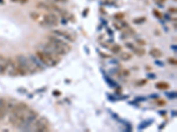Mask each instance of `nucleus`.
Here are the masks:
<instances>
[{
	"label": "nucleus",
	"instance_id": "obj_1",
	"mask_svg": "<svg viewBox=\"0 0 177 132\" xmlns=\"http://www.w3.org/2000/svg\"><path fill=\"white\" fill-rule=\"evenodd\" d=\"M36 56L43 63V65L47 66V67H54L60 62V56L46 49L36 51Z\"/></svg>",
	"mask_w": 177,
	"mask_h": 132
},
{
	"label": "nucleus",
	"instance_id": "obj_2",
	"mask_svg": "<svg viewBox=\"0 0 177 132\" xmlns=\"http://www.w3.org/2000/svg\"><path fill=\"white\" fill-rule=\"evenodd\" d=\"M16 61L19 63V65L23 69L27 74H34L37 72L38 71L36 70V66L32 63L29 57H27L26 56L20 54L16 56Z\"/></svg>",
	"mask_w": 177,
	"mask_h": 132
},
{
	"label": "nucleus",
	"instance_id": "obj_3",
	"mask_svg": "<svg viewBox=\"0 0 177 132\" xmlns=\"http://www.w3.org/2000/svg\"><path fill=\"white\" fill-rule=\"evenodd\" d=\"M28 108H29V106L26 102H17V104L12 108V110L10 111L11 114L9 116V122L12 124L13 127L15 124L17 119L23 114Z\"/></svg>",
	"mask_w": 177,
	"mask_h": 132
},
{
	"label": "nucleus",
	"instance_id": "obj_4",
	"mask_svg": "<svg viewBox=\"0 0 177 132\" xmlns=\"http://www.w3.org/2000/svg\"><path fill=\"white\" fill-rule=\"evenodd\" d=\"M31 129L38 132H46L50 130V122L45 116H40L31 125Z\"/></svg>",
	"mask_w": 177,
	"mask_h": 132
},
{
	"label": "nucleus",
	"instance_id": "obj_5",
	"mask_svg": "<svg viewBox=\"0 0 177 132\" xmlns=\"http://www.w3.org/2000/svg\"><path fill=\"white\" fill-rule=\"evenodd\" d=\"M39 116V114L37 111H36L35 109H29L28 108L25 111V117H24V122L22 125L21 129L28 130L30 129L31 125L34 123V122L37 119Z\"/></svg>",
	"mask_w": 177,
	"mask_h": 132
},
{
	"label": "nucleus",
	"instance_id": "obj_6",
	"mask_svg": "<svg viewBox=\"0 0 177 132\" xmlns=\"http://www.w3.org/2000/svg\"><path fill=\"white\" fill-rule=\"evenodd\" d=\"M59 22V17L53 12H49L43 16V19L39 23L43 27H57Z\"/></svg>",
	"mask_w": 177,
	"mask_h": 132
},
{
	"label": "nucleus",
	"instance_id": "obj_7",
	"mask_svg": "<svg viewBox=\"0 0 177 132\" xmlns=\"http://www.w3.org/2000/svg\"><path fill=\"white\" fill-rule=\"evenodd\" d=\"M47 38H48V41H50V42L53 43L54 45H56V46L63 49L64 50H66L68 53H69L71 51V50H72L71 46L66 41L61 40L59 36L57 37L55 35H48Z\"/></svg>",
	"mask_w": 177,
	"mask_h": 132
},
{
	"label": "nucleus",
	"instance_id": "obj_8",
	"mask_svg": "<svg viewBox=\"0 0 177 132\" xmlns=\"http://www.w3.org/2000/svg\"><path fill=\"white\" fill-rule=\"evenodd\" d=\"M52 33L53 34L59 36V37L64 38L65 40L68 41H70V42H74V41H75V38L70 33L66 32V31H63V30H53Z\"/></svg>",
	"mask_w": 177,
	"mask_h": 132
},
{
	"label": "nucleus",
	"instance_id": "obj_9",
	"mask_svg": "<svg viewBox=\"0 0 177 132\" xmlns=\"http://www.w3.org/2000/svg\"><path fill=\"white\" fill-rule=\"evenodd\" d=\"M8 57L4 55H0V74H5L6 72Z\"/></svg>",
	"mask_w": 177,
	"mask_h": 132
},
{
	"label": "nucleus",
	"instance_id": "obj_10",
	"mask_svg": "<svg viewBox=\"0 0 177 132\" xmlns=\"http://www.w3.org/2000/svg\"><path fill=\"white\" fill-rule=\"evenodd\" d=\"M29 58L30 60L32 61V63H34V65L36 66V68L38 72H41L43 70V63L38 60V58L36 56H33V55H30L29 56Z\"/></svg>",
	"mask_w": 177,
	"mask_h": 132
},
{
	"label": "nucleus",
	"instance_id": "obj_11",
	"mask_svg": "<svg viewBox=\"0 0 177 132\" xmlns=\"http://www.w3.org/2000/svg\"><path fill=\"white\" fill-rule=\"evenodd\" d=\"M36 7L42 10H45L48 12H52V4H47L44 2H40L36 4Z\"/></svg>",
	"mask_w": 177,
	"mask_h": 132
},
{
	"label": "nucleus",
	"instance_id": "obj_12",
	"mask_svg": "<svg viewBox=\"0 0 177 132\" xmlns=\"http://www.w3.org/2000/svg\"><path fill=\"white\" fill-rule=\"evenodd\" d=\"M150 55L154 58H160L163 56V53L159 49H151L150 50Z\"/></svg>",
	"mask_w": 177,
	"mask_h": 132
},
{
	"label": "nucleus",
	"instance_id": "obj_13",
	"mask_svg": "<svg viewBox=\"0 0 177 132\" xmlns=\"http://www.w3.org/2000/svg\"><path fill=\"white\" fill-rule=\"evenodd\" d=\"M155 86H156L158 89H160V90H167V89H169L170 85L164 82V81H161V82L157 83L156 85H155Z\"/></svg>",
	"mask_w": 177,
	"mask_h": 132
},
{
	"label": "nucleus",
	"instance_id": "obj_14",
	"mask_svg": "<svg viewBox=\"0 0 177 132\" xmlns=\"http://www.w3.org/2000/svg\"><path fill=\"white\" fill-rule=\"evenodd\" d=\"M8 113H9V110L6 108L5 103H4V105L2 106V107L0 108V121H2Z\"/></svg>",
	"mask_w": 177,
	"mask_h": 132
},
{
	"label": "nucleus",
	"instance_id": "obj_15",
	"mask_svg": "<svg viewBox=\"0 0 177 132\" xmlns=\"http://www.w3.org/2000/svg\"><path fill=\"white\" fill-rule=\"evenodd\" d=\"M120 58H121V60H122V61L128 62V61H129V60L132 58V54H130V53H128V52H122V53L120 55Z\"/></svg>",
	"mask_w": 177,
	"mask_h": 132
},
{
	"label": "nucleus",
	"instance_id": "obj_16",
	"mask_svg": "<svg viewBox=\"0 0 177 132\" xmlns=\"http://www.w3.org/2000/svg\"><path fill=\"white\" fill-rule=\"evenodd\" d=\"M132 51L134 52V54H136L137 56H144L145 53H146L145 50L143 49V48H135Z\"/></svg>",
	"mask_w": 177,
	"mask_h": 132
},
{
	"label": "nucleus",
	"instance_id": "obj_17",
	"mask_svg": "<svg viewBox=\"0 0 177 132\" xmlns=\"http://www.w3.org/2000/svg\"><path fill=\"white\" fill-rule=\"evenodd\" d=\"M111 51H112L114 54H119L121 51V47L119 44H115L113 47H111Z\"/></svg>",
	"mask_w": 177,
	"mask_h": 132
},
{
	"label": "nucleus",
	"instance_id": "obj_18",
	"mask_svg": "<svg viewBox=\"0 0 177 132\" xmlns=\"http://www.w3.org/2000/svg\"><path fill=\"white\" fill-rule=\"evenodd\" d=\"M30 17H31V19H33L34 20H36V21H39V19H40V14L38 13V12H30Z\"/></svg>",
	"mask_w": 177,
	"mask_h": 132
},
{
	"label": "nucleus",
	"instance_id": "obj_19",
	"mask_svg": "<svg viewBox=\"0 0 177 132\" xmlns=\"http://www.w3.org/2000/svg\"><path fill=\"white\" fill-rule=\"evenodd\" d=\"M136 34V31L133 29V28H128L127 31H125L124 32V34H127V35H128V36H130V35H134Z\"/></svg>",
	"mask_w": 177,
	"mask_h": 132
},
{
	"label": "nucleus",
	"instance_id": "obj_20",
	"mask_svg": "<svg viewBox=\"0 0 177 132\" xmlns=\"http://www.w3.org/2000/svg\"><path fill=\"white\" fill-rule=\"evenodd\" d=\"M147 83H148L147 79H141V80L137 81V85H138V86H143V85H145Z\"/></svg>",
	"mask_w": 177,
	"mask_h": 132
},
{
	"label": "nucleus",
	"instance_id": "obj_21",
	"mask_svg": "<svg viewBox=\"0 0 177 132\" xmlns=\"http://www.w3.org/2000/svg\"><path fill=\"white\" fill-rule=\"evenodd\" d=\"M125 45H126V47H127L128 49H129V50H134V49L136 48L134 44L131 43V42H126Z\"/></svg>",
	"mask_w": 177,
	"mask_h": 132
},
{
	"label": "nucleus",
	"instance_id": "obj_22",
	"mask_svg": "<svg viewBox=\"0 0 177 132\" xmlns=\"http://www.w3.org/2000/svg\"><path fill=\"white\" fill-rule=\"evenodd\" d=\"M146 20V18H144V17H143V18H139L138 19H135L134 20V22H135V23H143V22L144 21H145Z\"/></svg>",
	"mask_w": 177,
	"mask_h": 132
},
{
	"label": "nucleus",
	"instance_id": "obj_23",
	"mask_svg": "<svg viewBox=\"0 0 177 132\" xmlns=\"http://www.w3.org/2000/svg\"><path fill=\"white\" fill-rule=\"evenodd\" d=\"M168 63H171V64H173V65H176V64H177V61H176V59H175V58H173V57L168 58Z\"/></svg>",
	"mask_w": 177,
	"mask_h": 132
},
{
	"label": "nucleus",
	"instance_id": "obj_24",
	"mask_svg": "<svg viewBox=\"0 0 177 132\" xmlns=\"http://www.w3.org/2000/svg\"><path fill=\"white\" fill-rule=\"evenodd\" d=\"M153 14L156 16L157 18H159V19H161V18H162V14H161L159 11H157V10H154V11H153Z\"/></svg>",
	"mask_w": 177,
	"mask_h": 132
},
{
	"label": "nucleus",
	"instance_id": "obj_25",
	"mask_svg": "<svg viewBox=\"0 0 177 132\" xmlns=\"http://www.w3.org/2000/svg\"><path fill=\"white\" fill-rule=\"evenodd\" d=\"M156 103H157V105L158 106H165L166 104H167V102H166V100H159L158 101H156Z\"/></svg>",
	"mask_w": 177,
	"mask_h": 132
},
{
	"label": "nucleus",
	"instance_id": "obj_26",
	"mask_svg": "<svg viewBox=\"0 0 177 132\" xmlns=\"http://www.w3.org/2000/svg\"><path fill=\"white\" fill-rule=\"evenodd\" d=\"M114 17L116 18V19L121 20V19H124V14H123V13H118V14H115V15H114Z\"/></svg>",
	"mask_w": 177,
	"mask_h": 132
},
{
	"label": "nucleus",
	"instance_id": "obj_27",
	"mask_svg": "<svg viewBox=\"0 0 177 132\" xmlns=\"http://www.w3.org/2000/svg\"><path fill=\"white\" fill-rule=\"evenodd\" d=\"M137 42L139 43L140 45H145V44H146V42H145L144 41H143L142 39H138V40H137Z\"/></svg>",
	"mask_w": 177,
	"mask_h": 132
},
{
	"label": "nucleus",
	"instance_id": "obj_28",
	"mask_svg": "<svg viewBox=\"0 0 177 132\" xmlns=\"http://www.w3.org/2000/svg\"><path fill=\"white\" fill-rule=\"evenodd\" d=\"M122 74H123V76H125V77H128L129 74H130V72H129V71H128V70H124V71H122Z\"/></svg>",
	"mask_w": 177,
	"mask_h": 132
},
{
	"label": "nucleus",
	"instance_id": "obj_29",
	"mask_svg": "<svg viewBox=\"0 0 177 132\" xmlns=\"http://www.w3.org/2000/svg\"><path fill=\"white\" fill-rule=\"evenodd\" d=\"M168 11L171 12V13H176V8L175 7H171L168 9Z\"/></svg>",
	"mask_w": 177,
	"mask_h": 132
},
{
	"label": "nucleus",
	"instance_id": "obj_30",
	"mask_svg": "<svg viewBox=\"0 0 177 132\" xmlns=\"http://www.w3.org/2000/svg\"><path fill=\"white\" fill-rule=\"evenodd\" d=\"M54 2H57V3H66L68 2V0H53Z\"/></svg>",
	"mask_w": 177,
	"mask_h": 132
},
{
	"label": "nucleus",
	"instance_id": "obj_31",
	"mask_svg": "<svg viewBox=\"0 0 177 132\" xmlns=\"http://www.w3.org/2000/svg\"><path fill=\"white\" fill-rule=\"evenodd\" d=\"M5 100H3V99H0V108L2 107V106L4 105V103H5Z\"/></svg>",
	"mask_w": 177,
	"mask_h": 132
},
{
	"label": "nucleus",
	"instance_id": "obj_32",
	"mask_svg": "<svg viewBox=\"0 0 177 132\" xmlns=\"http://www.w3.org/2000/svg\"><path fill=\"white\" fill-rule=\"evenodd\" d=\"M29 0H20V4H22V5H24L26 3H28Z\"/></svg>",
	"mask_w": 177,
	"mask_h": 132
},
{
	"label": "nucleus",
	"instance_id": "obj_33",
	"mask_svg": "<svg viewBox=\"0 0 177 132\" xmlns=\"http://www.w3.org/2000/svg\"><path fill=\"white\" fill-rule=\"evenodd\" d=\"M52 94H53L54 95H56V96H59V95L61 94V93H60V92H58V91H55V92H53Z\"/></svg>",
	"mask_w": 177,
	"mask_h": 132
},
{
	"label": "nucleus",
	"instance_id": "obj_34",
	"mask_svg": "<svg viewBox=\"0 0 177 132\" xmlns=\"http://www.w3.org/2000/svg\"><path fill=\"white\" fill-rule=\"evenodd\" d=\"M100 55H101V56H103V57H110V56H106V55H105V53H100Z\"/></svg>",
	"mask_w": 177,
	"mask_h": 132
},
{
	"label": "nucleus",
	"instance_id": "obj_35",
	"mask_svg": "<svg viewBox=\"0 0 177 132\" xmlns=\"http://www.w3.org/2000/svg\"><path fill=\"white\" fill-rule=\"evenodd\" d=\"M11 1L14 3H20V0H11Z\"/></svg>",
	"mask_w": 177,
	"mask_h": 132
},
{
	"label": "nucleus",
	"instance_id": "obj_36",
	"mask_svg": "<svg viewBox=\"0 0 177 132\" xmlns=\"http://www.w3.org/2000/svg\"><path fill=\"white\" fill-rule=\"evenodd\" d=\"M160 2H165L166 0H160Z\"/></svg>",
	"mask_w": 177,
	"mask_h": 132
}]
</instances>
